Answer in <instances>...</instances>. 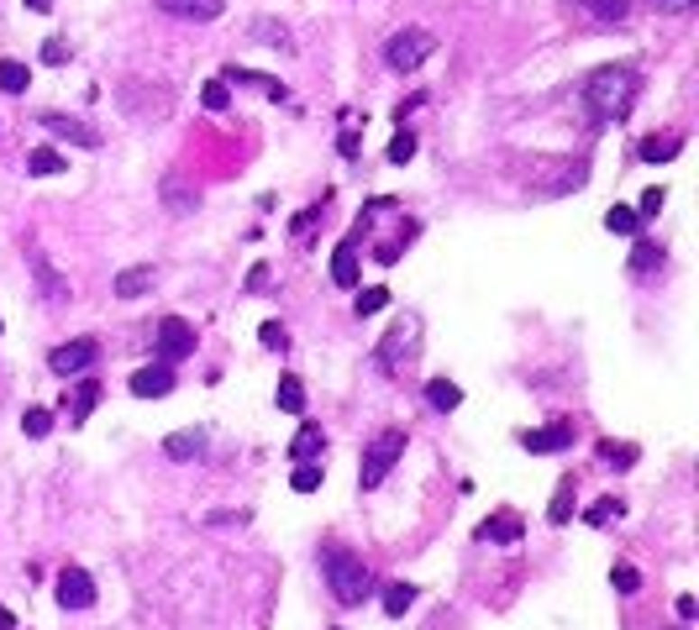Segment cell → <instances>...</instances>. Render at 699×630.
Instances as JSON below:
<instances>
[{"instance_id": "obj_1", "label": "cell", "mask_w": 699, "mask_h": 630, "mask_svg": "<svg viewBox=\"0 0 699 630\" xmlns=\"http://www.w3.org/2000/svg\"><path fill=\"white\" fill-rule=\"evenodd\" d=\"M637 100V68L631 63H605L584 79V105L594 111V121H621Z\"/></svg>"}, {"instance_id": "obj_2", "label": "cell", "mask_w": 699, "mask_h": 630, "mask_svg": "<svg viewBox=\"0 0 699 630\" xmlns=\"http://www.w3.org/2000/svg\"><path fill=\"white\" fill-rule=\"evenodd\" d=\"M321 578H327V589L342 604H363V594L373 589V572L363 568V557L347 552V546H336V541L321 546Z\"/></svg>"}, {"instance_id": "obj_3", "label": "cell", "mask_w": 699, "mask_h": 630, "mask_svg": "<svg viewBox=\"0 0 699 630\" xmlns=\"http://www.w3.org/2000/svg\"><path fill=\"white\" fill-rule=\"evenodd\" d=\"M400 457H405V431L390 425V431H379L373 442L363 447V462H358V483L363 488H379V483L390 479V468H395Z\"/></svg>"}, {"instance_id": "obj_4", "label": "cell", "mask_w": 699, "mask_h": 630, "mask_svg": "<svg viewBox=\"0 0 699 630\" xmlns=\"http://www.w3.org/2000/svg\"><path fill=\"white\" fill-rule=\"evenodd\" d=\"M437 53V37L421 27H410V32H395L390 42H384V63L390 68H400V74H410V68H421L426 59Z\"/></svg>"}, {"instance_id": "obj_5", "label": "cell", "mask_w": 699, "mask_h": 630, "mask_svg": "<svg viewBox=\"0 0 699 630\" xmlns=\"http://www.w3.org/2000/svg\"><path fill=\"white\" fill-rule=\"evenodd\" d=\"M152 352H158V362H184L195 358V326L184 321V315H163L158 321V331H152Z\"/></svg>"}, {"instance_id": "obj_6", "label": "cell", "mask_w": 699, "mask_h": 630, "mask_svg": "<svg viewBox=\"0 0 699 630\" xmlns=\"http://www.w3.org/2000/svg\"><path fill=\"white\" fill-rule=\"evenodd\" d=\"M95 358H100V342L95 336H74V342H63L48 352V368L59 373V379H79V373H90Z\"/></svg>"}, {"instance_id": "obj_7", "label": "cell", "mask_w": 699, "mask_h": 630, "mask_svg": "<svg viewBox=\"0 0 699 630\" xmlns=\"http://www.w3.org/2000/svg\"><path fill=\"white\" fill-rule=\"evenodd\" d=\"M416 336H421V321H416V315L395 321V331H390V336L379 342V352H373V358H379V368H384V373H395V368H400V352H405V347H416Z\"/></svg>"}, {"instance_id": "obj_8", "label": "cell", "mask_w": 699, "mask_h": 630, "mask_svg": "<svg viewBox=\"0 0 699 630\" xmlns=\"http://www.w3.org/2000/svg\"><path fill=\"white\" fill-rule=\"evenodd\" d=\"M520 447L531 452V457H547V452L574 447V420H552V425H542V431H520Z\"/></svg>"}, {"instance_id": "obj_9", "label": "cell", "mask_w": 699, "mask_h": 630, "mask_svg": "<svg viewBox=\"0 0 699 630\" xmlns=\"http://www.w3.org/2000/svg\"><path fill=\"white\" fill-rule=\"evenodd\" d=\"M59 604L63 609H95V578L85 568H63L59 572Z\"/></svg>"}, {"instance_id": "obj_10", "label": "cell", "mask_w": 699, "mask_h": 630, "mask_svg": "<svg viewBox=\"0 0 699 630\" xmlns=\"http://www.w3.org/2000/svg\"><path fill=\"white\" fill-rule=\"evenodd\" d=\"M126 389L137 394V399H163V394H174V368H169V362H158V368H137V373L126 379Z\"/></svg>"}, {"instance_id": "obj_11", "label": "cell", "mask_w": 699, "mask_h": 630, "mask_svg": "<svg viewBox=\"0 0 699 630\" xmlns=\"http://www.w3.org/2000/svg\"><path fill=\"white\" fill-rule=\"evenodd\" d=\"M42 126L53 132V137H63V142H74V148H100V137H95V126H85V121L74 116H59V111H42Z\"/></svg>"}, {"instance_id": "obj_12", "label": "cell", "mask_w": 699, "mask_h": 630, "mask_svg": "<svg viewBox=\"0 0 699 630\" xmlns=\"http://www.w3.org/2000/svg\"><path fill=\"white\" fill-rule=\"evenodd\" d=\"M27 258H32V278H37V289H42V295H48L53 305L69 300V284H63L59 269H53V263L42 258V247H37V242H27Z\"/></svg>"}, {"instance_id": "obj_13", "label": "cell", "mask_w": 699, "mask_h": 630, "mask_svg": "<svg viewBox=\"0 0 699 630\" xmlns=\"http://www.w3.org/2000/svg\"><path fill=\"white\" fill-rule=\"evenodd\" d=\"M520 536H526V520H520L516 510H500V515H489L484 525H479V541H500V546H516Z\"/></svg>"}, {"instance_id": "obj_14", "label": "cell", "mask_w": 699, "mask_h": 630, "mask_svg": "<svg viewBox=\"0 0 699 630\" xmlns=\"http://www.w3.org/2000/svg\"><path fill=\"white\" fill-rule=\"evenodd\" d=\"M332 284H336V289H353V284H358V237L336 242V252H332Z\"/></svg>"}, {"instance_id": "obj_15", "label": "cell", "mask_w": 699, "mask_h": 630, "mask_svg": "<svg viewBox=\"0 0 699 630\" xmlns=\"http://www.w3.org/2000/svg\"><path fill=\"white\" fill-rule=\"evenodd\" d=\"M152 5L169 11V16H184V22H216L226 0H152Z\"/></svg>"}, {"instance_id": "obj_16", "label": "cell", "mask_w": 699, "mask_h": 630, "mask_svg": "<svg viewBox=\"0 0 699 630\" xmlns=\"http://www.w3.org/2000/svg\"><path fill=\"white\" fill-rule=\"evenodd\" d=\"M321 452H327V431L316 420H305L300 431H295V442H290V457L295 462H321Z\"/></svg>"}, {"instance_id": "obj_17", "label": "cell", "mask_w": 699, "mask_h": 630, "mask_svg": "<svg viewBox=\"0 0 699 630\" xmlns=\"http://www.w3.org/2000/svg\"><path fill=\"white\" fill-rule=\"evenodd\" d=\"M95 405H100V384H95V379H85L79 389H74L69 399H63V415H69V425H85Z\"/></svg>"}, {"instance_id": "obj_18", "label": "cell", "mask_w": 699, "mask_h": 630, "mask_svg": "<svg viewBox=\"0 0 699 630\" xmlns=\"http://www.w3.org/2000/svg\"><path fill=\"white\" fill-rule=\"evenodd\" d=\"M163 452H169L174 462H184V457H206V431H174V436L163 442Z\"/></svg>"}, {"instance_id": "obj_19", "label": "cell", "mask_w": 699, "mask_h": 630, "mask_svg": "<svg viewBox=\"0 0 699 630\" xmlns=\"http://www.w3.org/2000/svg\"><path fill=\"white\" fill-rule=\"evenodd\" d=\"M574 510H578V488H574V479H563L557 483V494H552V505H547V520L552 525H568Z\"/></svg>"}, {"instance_id": "obj_20", "label": "cell", "mask_w": 699, "mask_h": 630, "mask_svg": "<svg viewBox=\"0 0 699 630\" xmlns=\"http://www.w3.org/2000/svg\"><path fill=\"white\" fill-rule=\"evenodd\" d=\"M63 169H69V158H63L59 148H37L27 158V174H32V179H53V174H63Z\"/></svg>"}, {"instance_id": "obj_21", "label": "cell", "mask_w": 699, "mask_h": 630, "mask_svg": "<svg viewBox=\"0 0 699 630\" xmlns=\"http://www.w3.org/2000/svg\"><path fill=\"white\" fill-rule=\"evenodd\" d=\"M116 300H137V295H148L152 289V269H126V273H116Z\"/></svg>"}, {"instance_id": "obj_22", "label": "cell", "mask_w": 699, "mask_h": 630, "mask_svg": "<svg viewBox=\"0 0 699 630\" xmlns=\"http://www.w3.org/2000/svg\"><path fill=\"white\" fill-rule=\"evenodd\" d=\"M32 85V68L22 59H0V90L5 95H27Z\"/></svg>"}, {"instance_id": "obj_23", "label": "cell", "mask_w": 699, "mask_h": 630, "mask_svg": "<svg viewBox=\"0 0 699 630\" xmlns=\"http://www.w3.org/2000/svg\"><path fill=\"white\" fill-rule=\"evenodd\" d=\"M605 232H615V237H641V215L631 205H610L605 210Z\"/></svg>"}, {"instance_id": "obj_24", "label": "cell", "mask_w": 699, "mask_h": 630, "mask_svg": "<svg viewBox=\"0 0 699 630\" xmlns=\"http://www.w3.org/2000/svg\"><path fill=\"white\" fill-rule=\"evenodd\" d=\"M274 399H279V410H284V415H300V410H305V384L295 379V373H284V379H279V389H274Z\"/></svg>"}, {"instance_id": "obj_25", "label": "cell", "mask_w": 699, "mask_h": 630, "mask_svg": "<svg viewBox=\"0 0 699 630\" xmlns=\"http://www.w3.org/2000/svg\"><path fill=\"white\" fill-rule=\"evenodd\" d=\"M426 399H431L437 410H447V415H453L457 405H463V389H457L453 379H431V384H426Z\"/></svg>"}, {"instance_id": "obj_26", "label": "cell", "mask_w": 699, "mask_h": 630, "mask_svg": "<svg viewBox=\"0 0 699 630\" xmlns=\"http://www.w3.org/2000/svg\"><path fill=\"white\" fill-rule=\"evenodd\" d=\"M658 263H663V247H658L652 237H637V247H631V263H626V269H631V273H647V269H658Z\"/></svg>"}, {"instance_id": "obj_27", "label": "cell", "mask_w": 699, "mask_h": 630, "mask_svg": "<svg viewBox=\"0 0 699 630\" xmlns=\"http://www.w3.org/2000/svg\"><path fill=\"white\" fill-rule=\"evenodd\" d=\"M410 604H416V583H390V589H384V615H390V620H400Z\"/></svg>"}, {"instance_id": "obj_28", "label": "cell", "mask_w": 699, "mask_h": 630, "mask_svg": "<svg viewBox=\"0 0 699 630\" xmlns=\"http://www.w3.org/2000/svg\"><path fill=\"white\" fill-rule=\"evenodd\" d=\"M678 142H684V137H647V142H641V158H647V163H668V158H678Z\"/></svg>"}, {"instance_id": "obj_29", "label": "cell", "mask_w": 699, "mask_h": 630, "mask_svg": "<svg viewBox=\"0 0 699 630\" xmlns=\"http://www.w3.org/2000/svg\"><path fill=\"white\" fill-rule=\"evenodd\" d=\"M615 515H626V505H621L615 494H605V499H594V505L584 510V525H610Z\"/></svg>"}, {"instance_id": "obj_30", "label": "cell", "mask_w": 699, "mask_h": 630, "mask_svg": "<svg viewBox=\"0 0 699 630\" xmlns=\"http://www.w3.org/2000/svg\"><path fill=\"white\" fill-rule=\"evenodd\" d=\"M574 5H584L594 22H626V0H574Z\"/></svg>"}, {"instance_id": "obj_31", "label": "cell", "mask_w": 699, "mask_h": 630, "mask_svg": "<svg viewBox=\"0 0 699 630\" xmlns=\"http://www.w3.org/2000/svg\"><path fill=\"white\" fill-rule=\"evenodd\" d=\"M22 431H27L32 442H42V436L53 431V410H42V405H32L27 415H22Z\"/></svg>"}, {"instance_id": "obj_32", "label": "cell", "mask_w": 699, "mask_h": 630, "mask_svg": "<svg viewBox=\"0 0 699 630\" xmlns=\"http://www.w3.org/2000/svg\"><path fill=\"white\" fill-rule=\"evenodd\" d=\"M290 488H295V494H316V488H321V462H295Z\"/></svg>"}, {"instance_id": "obj_33", "label": "cell", "mask_w": 699, "mask_h": 630, "mask_svg": "<svg viewBox=\"0 0 699 630\" xmlns=\"http://www.w3.org/2000/svg\"><path fill=\"white\" fill-rule=\"evenodd\" d=\"M384 305H390V289L373 284V289H358V305H353V310H358V315H379Z\"/></svg>"}, {"instance_id": "obj_34", "label": "cell", "mask_w": 699, "mask_h": 630, "mask_svg": "<svg viewBox=\"0 0 699 630\" xmlns=\"http://www.w3.org/2000/svg\"><path fill=\"white\" fill-rule=\"evenodd\" d=\"M200 105H206V111H232V85L211 79V85L200 90Z\"/></svg>"}, {"instance_id": "obj_35", "label": "cell", "mask_w": 699, "mask_h": 630, "mask_svg": "<svg viewBox=\"0 0 699 630\" xmlns=\"http://www.w3.org/2000/svg\"><path fill=\"white\" fill-rule=\"evenodd\" d=\"M610 583H615V594H637V589H641V572L631 568V562H615V568H610Z\"/></svg>"}, {"instance_id": "obj_36", "label": "cell", "mask_w": 699, "mask_h": 630, "mask_svg": "<svg viewBox=\"0 0 699 630\" xmlns=\"http://www.w3.org/2000/svg\"><path fill=\"white\" fill-rule=\"evenodd\" d=\"M258 342H263L269 352H284V347H290V331L279 326V321H263V326H258Z\"/></svg>"}, {"instance_id": "obj_37", "label": "cell", "mask_w": 699, "mask_h": 630, "mask_svg": "<svg viewBox=\"0 0 699 630\" xmlns=\"http://www.w3.org/2000/svg\"><path fill=\"white\" fill-rule=\"evenodd\" d=\"M253 37H258V42H269V48H284V53L295 48V42H290V32H284V27H269V22H258V27H253Z\"/></svg>"}, {"instance_id": "obj_38", "label": "cell", "mask_w": 699, "mask_h": 630, "mask_svg": "<svg viewBox=\"0 0 699 630\" xmlns=\"http://www.w3.org/2000/svg\"><path fill=\"white\" fill-rule=\"evenodd\" d=\"M163 205H169V210H195L200 200H195V195H184V184H163Z\"/></svg>"}, {"instance_id": "obj_39", "label": "cell", "mask_w": 699, "mask_h": 630, "mask_svg": "<svg viewBox=\"0 0 699 630\" xmlns=\"http://www.w3.org/2000/svg\"><path fill=\"white\" fill-rule=\"evenodd\" d=\"M416 158V137L410 132H395V142H390V163H410Z\"/></svg>"}, {"instance_id": "obj_40", "label": "cell", "mask_w": 699, "mask_h": 630, "mask_svg": "<svg viewBox=\"0 0 699 630\" xmlns=\"http://www.w3.org/2000/svg\"><path fill=\"white\" fill-rule=\"evenodd\" d=\"M600 457H605V462H615V468H631V462H637V447H615V442H605V447H600Z\"/></svg>"}, {"instance_id": "obj_41", "label": "cell", "mask_w": 699, "mask_h": 630, "mask_svg": "<svg viewBox=\"0 0 699 630\" xmlns=\"http://www.w3.org/2000/svg\"><path fill=\"white\" fill-rule=\"evenodd\" d=\"M663 205H668V195H663V189H647V195H641V205H637V215L647 221V215H658Z\"/></svg>"}, {"instance_id": "obj_42", "label": "cell", "mask_w": 699, "mask_h": 630, "mask_svg": "<svg viewBox=\"0 0 699 630\" xmlns=\"http://www.w3.org/2000/svg\"><path fill=\"white\" fill-rule=\"evenodd\" d=\"M69 59V42H63V37H48V42H42V63H63Z\"/></svg>"}, {"instance_id": "obj_43", "label": "cell", "mask_w": 699, "mask_h": 630, "mask_svg": "<svg viewBox=\"0 0 699 630\" xmlns=\"http://www.w3.org/2000/svg\"><path fill=\"white\" fill-rule=\"evenodd\" d=\"M321 205H327V200H321ZM321 205L300 210V215H295V232H310V226H316V215H321Z\"/></svg>"}, {"instance_id": "obj_44", "label": "cell", "mask_w": 699, "mask_h": 630, "mask_svg": "<svg viewBox=\"0 0 699 630\" xmlns=\"http://www.w3.org/2000/svg\"><path fill=\"white\" fill-rule=\"evenodd\" d=\"M336 148H342V158H358V137H353V132H342V142H336Z\"/></svg>"}, {"instance_id": "obj_45", "label": "cell", "mask_w": 699, "mask_h": 630, "mask_svg": "<svg viewBox=\"0 0 699 630\" xmlns=\"http://www.w3.org/2000/svg\"><path fill=\"white\" fill-rule=\"evenodd\" d=\"M699 609H694V599H689V594H684V599H678V620H684V625H689V620H694Z\"/></svg>"}, {"instance_id": "obj_46", "label": "cell", "mask_w": 699, "mask_h": 630, "mask_svg": "<svg viewBox=\"0 0 699 630\" xmlns=\"http://www.w3.org/2000/svg\"><path fill=\"white\" fill-rule=\"evenodd\" d=\"M658 5H663V11H689L694 0H658Z\"/></svg>"}, {"instance_id": "obj_47", "label": "cell", "mask_w": 699, "mask_h": 630, "mask_svg": "<svg viewBox=\"0 0 699 630\" xmlns=\"http://www.w3.org/2000/svg\"><path fill=\"white\" fill-rule=\"evenodd\" d=\"M32 11H42V16H48V11H53V0H27Z\"/></svg>"}, {"instance_id": "obj_48", "label": "cell", "mask_w": 699, "mask_h": 630, "mask_svg": "<svg viewBox=\"0 0 699 630\" xmlns=\"http://www.w3.org/2000/svg\"><path fill=\"white\" fill-rule=\"evenodd\" d=\"M0 630H11V615H5V609H0Z\"/></svg>"}]
</instances>
